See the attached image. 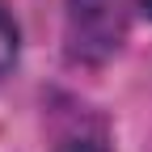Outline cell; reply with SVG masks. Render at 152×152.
Returning <instances> with one entry per match:
<instances>
[{
    "instance_id": "1",
    "label": "cell",
    "mask_w": 152,
    "mask_h": 152,
    "mask_svg": "<svg viewBox=\"0 0 152 152\" xmlns=\"http://www.w3.org/2000/svg\"><path fill=\"white\" fill-rule=\"evenodd\" d=\"M131 0H68V51L80 64H106L127 38Z\"/></svg>"
},
{
    "instance_id": "2",
    "label": "cell",
    "mask_w": 152,
    "mask_h": 152,
    "mask_svg": "<svg viewBox=\"0 0 152 152\" xmlns=\"http://www.w3.org/2000/svg\"><path fill=\"white\" fill-rule=\"evenodd\" d=\"M13 64H17V26H13L9 9H4V0H0V76Z\"/></svg>"
},
{
    "instance_id": "3",
    "label": "cell",
    "mask_w": 152,
    "mask_h": 152,
    "mask_svg": "<svg viewBox=\"0 0 152 152\" xmlns=\"http://www.w3.org/2000/svg\"><path fill=\"white\" fill-rule=\"evenodd\" d=\"M131 4H135V9H140L144 17H152V0H131Z\"/></svg>"
}]
</instances>
